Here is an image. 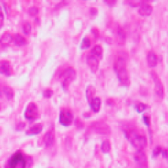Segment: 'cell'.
I'll list each match as a JSON object with an SVG mask.
<instances>
[{
  "label": "cell",
  "instance_id": "cell-1",
  "mask_svg": "<svg viewBox=\"0 0 168 168\" xmlns=\"http://www.w3.org/2000/svg\"><path fill=\"white\" fill-rule=\"evenodd\" d=\"M122 130L126 138L133 145L134 148L137 149V151L144 149L147 145V139L144 135L136 132L135 130L130 126H124Z\"/></svg>",
  "mask_w": 168,
  "mask_h": 168
},
{
  "label": "cell",
  "instance_id": "cell-2",
  "mask_svg": "<svg viewBox=\"0 0 168 168\" xmlns=\"http://www.w3.org/2000/svg\"><path fill=\"white\" fill-rule=\"evenodd\" d=\"M26 167V157L21 151H16L7 162L5 168H25Z\"/></svg>",
  "mask_w": 168,
  "mask_h": 168
},
{
  "label": "cell",
  "instance_id": "cell-3",
  "mask_svg": "<svg viewBox=\"0 0 168 168\" xmlns=\"http://www.w3.org/2000/svg\"><path fill=\"white\" fill-rule=\"evenodd\" d=\"M76 78V71L72 67H67L63 71L60 76V81L62 83V88L67 90L70 84Z\"/></svg>",
  "mask_w": 168,
  "mask_h": 168
},
{
  "label": "cell",
  "instance_id": "cell-4",
  "mask_svg": "<svg viewBox=\"0 0 168 168\" xmlns=\"http://www.w3.org/2000/svg\"><path fill=\"white\" fill-rule=\"evenodd\" d=\"M74 116L70 109L65 108L60 112L59 114V122L63 126H69L73 122Z\"/></svg>",
  "mask_w": 168,
  "mask_h": 168
},
{
  "label": "cell",
  "instance_id": "cell-5",
  "mask_svg": "<svg viewBox=\"0 0 168 168\" xmlns=\"http://www.w3.org/2000/svg\"><path fill=\"white\" fill-rule=\"evenodd\" d=\"M151 77H152L153 83H154V90L157 96L160 99H162L164 97V88L158 75L154 71H152L151 72Z\"/></svg>",
  "mask_w": 168,
  "mask_h": 168
},
{
  "label": "cell",
  "instance_id": "cell-6",
  "mask_svg": "<svg viewBox=\"0 0 168 168\" xmlns=\"http://www.w3.org/2000/svg\"><path fill=\"white\" fill-rule=\"evenodd\" d=\"M93 130L97 134L103 135H108L111 134L110 126L107 125L105 122H98L93 123L91 126Z\"/></svg>",
  "mask_w": 168,
  "mask_h": 168
},
{
  "label": "cell",
  "instance_id": "cell-7",
  "mask_svg": "<svg viewBox=\"0 0 168 168\" xmlns=\"http://www.w3.org/2000/svg\"><path fill=\"white\" fill-rule=\"evenodd\" d=\"M38 114L39 113H38V108H37L36 104L35 103H30L25 108L24 116L26 120L33 122L38 117Z\"/></svg>",
  "mask_w": 168,
  "mask_h": 168
},
{
  "label": "cell",
  "instance_id": "cell-8",
  "mask_svg": "<svg viewBox=\"0 0 168 168\" xmlns=\"http://www.w3.org/2000/svg\"><path fill=\"white\" fill-rule=\"evenodd\" d=\"M134 159L138 165V168H148L147 156L144 150L136 151L134 154Z\"/></svg>",
  "mask_w": 168,
  "mask_h": 168
},
{
  "label": "cell",
  "instance_id": "cell-9",
  "mask_svg": "<svg viewBox=\"0 0 168 168\" xmlns=\"http://www.w3.org/2000/svg\"><path fill=\"white\" fill-rule=\"evenodd\" d=\"M116 72H117L118 81L121 83V85H123V86H126V87L129 86L130 84V81L129 75H128L126 68L117 70V71H116Z\"/></svg>",
  "mask_w": 168,
  "mask_h": 168
},
{
  "label": "cell",
  "instance_id": "cell-10",
  "mask_svg": "<svg viewBox=\"0 0 168 168\" xmlns=\"http://www.w3.org/2000/svg\"><path fill=\"white\" fill-rule=\"evenodd\" d=\"M86 62H87L90 69L91 70V72L94 74L96 73L98 69H99V58H97L95 56L92 55L91 53H90V54L87 56V58H86Z\"/></svg>",
  "mask_w": 168,
  "mask_h": 168
},
{
  "label": "cell",
  "instance_id": "cell-11",
  "mask_svg": "<svg viewBox=\"0 0 168 168\" xmlns=\"http://www.w3.org/2000/svg\"><path fill=\"white\" fill-rule=\"evenodd\" d=\"M153 12L152 6L144 1L142 2L139 5V14L142 16H148L151 15Z\"/></svg>",
  "mask_w": 168,
  "mask_h": 168
},
{
  "label": "cell",
  "instance_id": "cell-12",
  "mask_svg": "<svg viewBox=\"0 0 168 168\" xmlns=\"http://www.w3.org/2000/svg\"><path fill=\"white\" fill-rule=\"evenodd\" d=\"M0 74L5 76H10L12 75V67L7 61H0Z\"/></svg>",
  "mask_w": 168,
  "mask_h": 168
},
{
  "label": "cell",
  "instance_id": "cell-13",
  "mask_svg": "<svg viewBox=\"0 0 168 168\" xmlns=\"http://www.w3.org/2000/svg\"><path fill=\"white\" fill-rule=\"evenodd\" d=\"M42 130H43V126H42V124L37 123V124H35L34 126L30 127V128L25 131V134L29 136L35 135L41 133Z\"/></svg>",
  "mask_w": 168,
  "mask_h": 168
},
{
  "label": "cell",
  "instance_id": "cell-14",
  "mask_svg": "<svg viewBox=\"0 0 168 168\" xmlns=\"http://www.w3.org/2000/svg\"><path fill=\"white\" fill-rule=\"evenodd\" d=\"M95 94H96V89L94 87L93 85H89L85 90V95H86V99H87L88 104H90L92 100L95 98Z\"/></svg>",
  "mask_w": 168,
  "mask_h": 168
},
{
  "label": "cell",
  "instance_id": "cell-15",
  "mask_svg": "<svg viewBox=\"0 0 168 168\" xmlns=\"http://www.w3.org/2000/svg\"><path fill=\"white\" fill-rule=\"evenodd\" d=\"M13 41V36L10 33H4L2 36L0 37V44L2 46H7Z\"/></svg>",
  "mask_w": 168,
  "mask_h": 168
},
{
  "label": "cell",
  "instance_id": "cell-16",
  "mask_svg": "<svg viewBox=\"0 0 168 168\" xmlns=\"http://www.w3.org/2000/svg\"><path fill=\"white\" fill-rule=\"evenodd\" d=\"M147 62L149 67H155L157 64V58L156 54L154 52L150 51L149 53H148L147 55Z\"/></svg>",
  "mask_w": 168,
  "mask_h": 168
},
{
  "label": "cell",
  "instance_id": "cell-17",
  "mask_svg": "<svg viewBox=\"0 0 168 168\" xmlns=\"http://www.w3.org/2000/svg\"><path fill=\"white\" fill-rule=\"evenodd\" d=\"M101 99L99 97H95V99H93L92 102L90 103L89 105L90 106L91 109L93 110L94 113H99V111H100V108H101Z\"/></svg>",
  "mask_w": 168,
  "mask_h": 168
},
{
  "label": "cell",
  "instance_id": "cell-18",
  "mask_svg": "<svg viewBox=\"0 0 168 168\" xmlns=\"http://www.w3.org/2000/svg\"><path fill=\"white\" fill-rule=\"evenodd\" d=\"M44 142L46 147H51L54 144V135L53 132L48 131L44 136Z\"/></svg>",
  "mask_w": 168,
  "mask_h": 168
},
{
  "label": "cell",
  "instance_id": "cell-19",
  "mask_svg": "<svg viewBox=\"0 0 168 168\" xmlns=\"http://www.w3.org/2000/svg\"><path fill=\"white\" fill-rule=\"evenodd\" d=\"M126 68V60L123 57H118L114 62V69L115 71Z\"/></svg>",
  "mask_w": 168,
  "mask_h": 168
},
{
  "label": "cell",
  "instance_id": "cell-20",
  "mask_svg": "<svg viewBox=\"0 0 168 168\" xmlns=\"http://www.w3.org/2000/svg\"><path fill=\"white\" fill-rule=\"evenodd\" d=\"M13 42L16 46H23L26 44V39H25V37L22 36L20 34H16L13 36Z\"/></svg>",
  "mask_w": 168,
  "mask_h": 168
},
{
  "label": "cell",
  "instance_id": "cell-21",
  "mask_svg": "<svg viewBox=\"0 0 168 168\" xmlns=\"http://www.w3.org/2000/svg\"><path fill=\"white\" fill-rule=\"evenodd\" d=\"M126 39V35L125 30L122 28L119 27L117 29V40L119 44H124Z\"/></svg>",
  "mask_w": 168,
  "mask_h": 168
},
{
  "label": "cell",
  "instance_id": "cell-22",
  "mask_svg": "<svg viewBox=\"0 0 168 168\" xmlns=\"http://www.w3.org/2000/svg\"><path fill=\"white\" fill-rule=\"evenodd\" d=\"M2 92L8 100H12L13 99L14 91L12 88L8 87V86H4L2 88Z\"/></svg>",
  "mask_w": 168,
  "mask_h": 168
},
{
  "label": "cell",
  "instance_id": "cell-23",
  "mask_svg": "<svg viewBox=\"0 0 168 168\" xmlns=\"http://www.w3.org/2000/svg\"><path fill=\"white\" fill-rule=\"evenodd\" d=\"M90 53H91L92 55L97 57V58H101L102 54H103V48H102L101 45L97 44V45H95V46L92 48Z\"/></svg>",
  "mask_w": 168,
  "mask_h": 168
},
{
  "label": "cell",
  "instance_id": "cell-24",
  "mask_svg": "<svg viewBox=\"0 0 168 168\" xmlns=\"http://www.w3.org/2000/svg\"><path fill=\"white\" fill-rule=\"evenodd\" d=\"M101 150L104 153H108L111 150V144L109 141L104 140L101 144Z\"/></svg>",
  "mask_w": 168,
  "mask_h": 168
},
{
  "label": "cell",
  "instance_id": "cell-25",
  "mask_svg": "<svg viewBox=\"0 0 168 168\" xmlns=\"http://www.w3.org/2000/svg\"><path fill=\"white\" fill-rule=\"evenodd\" d=\"M90 45H91V41L89 37L85 36L83 39H82V42L81 44V49H88L90 48Z\"/></svg>",
  "mask_w": 168,
  "mask_h": 168
},
{
  "label": "cell",
  "instance_id": "cell-26",
  "mask_svg": "<svg viewBox=\"0 0 168 168\" xmlns=\"http://www.w3.org/2000/svg\"><path fill=\"white\" fill-rule=\"evenodd\" d=\"M22 30H23V33L25 35H28L31 31V25L29 22H25L23 24V26H22Z\"/></svg>",
  "mask_w": 168,
  "mask_h": 168
},
{
  "label": "cell",
  "instance_id": "cell-27",
  "mask_svg": "<svg viewBox=\"0 0 168 168\" xmlns=\"http://www.w3.org/2000/svg\"><path fill=\"white\" fill-rule=\"evenodd\" d=\"M146 108H147V105H146V104H143V103H139V104H138V105L136 106V111H137L138 113H143Z\"/></svg>",
  "mask_w": 168,
  "mask_h": 168
},
{
  "label": "cell",
  "instance_id": "cell-28",
  "mask_svg": "<svg viewBox=\"0 0 168 168\" xmlns=\"http://www.w3.org/2000/svg\"><path fill=\"white\" fill-rule=\"evenodd\" d=\"M161 152H162V148H161V146H157L153 149V157H157L160 153H161Z\"/></svg>",
  "mask_w": 168,
  "mask_h": 168
},
{
  "label": "cell",
  "instance_id": "cell-29",
  "mask_svg": "<svg viewBox=\"0 0 168 168\" xmlns=\"http://www.w3.org/2000/svg\"><path fill=\"white\" fill-rule=\"evenodd\" d=\"M38 12H39V9H38V8L35 7H30V9H29V11H28V13H29V15H30V16H36L37 14H38Z\"/></svg>",
  "mask_w": 168,
  "mask_h": 168
},
{
  "label": "cell",
  "instance_id": "cell-30",
  "mask_svg": "<svg viewBox=\"0 0 168 168\" xmlns=\"http://www.w3.org/2000/svg\"><path fill=\"white\" fill-rule=\"evenodd\" d=\"M53 91L50 89H47L44 91V97L47 98V99H50L51 97L53 96Z\"/></svg>",
  "mask_w": 168,
  "mask_h": 168
},
{
  "label": "cell",
  "instance_id": "cell-31",
  "mask_svg": "<svg viewBox=\"0 0 168 168\" xmlns=\"http://www.w3.org/2000/svg\"><path fill=\"white\" fill-rule=\"evenodd\" d=\"M3 24H4V15H3L2 7H0V29L2 27Z\"/></svg>",
  "mask_w": 168,
  "mask_h": 168
},
{
  "label": "cell",
  "instance_id": "cell-32",
  "mask_svg": "<svg viewBox=\"0 0 168 168\" xmlns=\"http://www.w3.org/2000/svg\"><path fill=\"white\" fill-rule=\"evenodd\" d=\"M143 120H144V124L146 125L147 126L149 127L150 125H151V121H150L149 117H148V116L144 115L143 117Z\"/></svg>",
  "mask_w": 168,
  "mask_h": 168
},
{
  "label": "cell",
  "instance_id": "cell-33",
  "mask_svg": "<svg viewBox=\"0 0 168 168\" xmlns=\"http://www.w3.org/2000/svg\"><path fill=\"white\" fill-rule=\"evenodd\" d=\"M104 2L108 5V7H113V6L117 3V1H116V0H104Z\"/></svg>",
  "mask_w": 168,
  "mask_h": 168
},
{
  "label": "cell",
  "instance_id": "cell-34",
  "mask_svg": "<svg viewBox=\"0 0 168 168\" xmlns=\"http://www.w3.org/2000/svg\"><path fill=\"white\" fill-rule=\"evenodd\" d=\"M25 123H20V124H18L16 126V130L21 131V130H22L25 128Z\"/></svg>",
  "mask_w": 168,
  "mask_h": 168
},
{
  "label": "cell",
  "instance_id": "cell-35",
  "mask_svg": "<svg viewBox=\"0 0 168 168\" xmlns=\"http://www.w3.org/2000/svg\"><path fill=\"white\" fill-rule=\"evenodd\" d=\"M141 2H135V1H130V3L129 4L131 6V7H138V6H139L140 5Z\"/></svg>",
  "mask_w": 168,
  "mask_h": 168
},
{
  "label": "cell",
  "instance_id": "cell-36",
  "mask_svg": "<svg viewBox=\"0 0 168 168\" xmlns=\"http://www.w3.org/2000/svg\"><path fill=\"white\" fill-rule=\"evenodd\" d=\"M90 15H92L93 16H95V15H97V13H98V11L95 9V7H92V8H90Z\"/></svg>",
  "mask_w": 168,
  "mask_h": 168
},
{
  "label": "cell",
  "instance_id": "cell-37",
  "mask_svg": "<svg viewBox=\"0 0 168 168\" xmlns=\"http://www.w3.org/2000/svg\"><path fill=\"white\" fill-rule=\"evenodd\" d=\"M161 153H162V156H163L164 158H166V159H167V160H168V149L162 150Z\"/></svg>",
  "mask_w": 168,
  "mask_h": 168
},
{
  "label": "cell",
  "instance_id": "cell-38",
  "mask_svg": "<svg viewBox=\"0 0 168 168\" xmlns=\"http://www.w3.org/2000/svg\"><path fill=\"white\" fill-rule=\"evenodd\" d=\"M0 109H1V105H0Z\"/></svg>",
  "mask_w": 168,
  "mask_h": 168
}]
</instances>
